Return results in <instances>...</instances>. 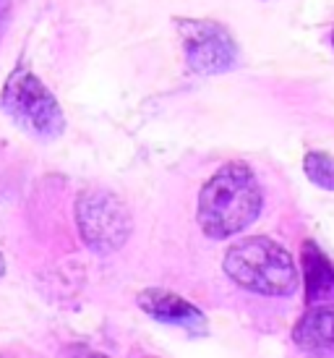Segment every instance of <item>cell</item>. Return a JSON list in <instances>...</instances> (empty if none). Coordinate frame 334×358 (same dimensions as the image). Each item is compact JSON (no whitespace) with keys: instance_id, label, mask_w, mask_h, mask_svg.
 Segmentation results:
<instances>
[{"instance_id":"cell-1","label":"cell","mask_w":334,"mask_h":358,"mask_svg":"<svg viewBox=\"0 0 334 358\" xmlns=\"http://www.w3.org/2000/svg\"><path fill=\"white\" fill-rule=\"evenodd\" d=\"M264 207V189L246 162H225L198 194V228L212 241H225L251 228Z\"/></svg>"},{"instance_id":"cell-2","label":"cell","mask_w":334,"mask_h":358,"mask_svg":"<svg viewBox=\"0 0 334 358\" xmlns=\"http://www.w3.org/2000/svg\"><path fill=\"white\" fill-rule=\"evenodd\" d=\"M225 275L243 290L256 296L287 299L298 290L300 272L295 267L293 254L266 236H254L230 246L225 254Z\"/></svg>"},{"instance_id":"cell-3","label":"cell","mask_w":334,"mask_h":358,"mask_svg":"<svg viewBox=\"0 0 334 358\" xmlns=\"http://www.w3.org/2000/svg\"><path fill=\"white\" fill-rule=\"evenodd\" d=\"M3 110L42 139H55L66 129V115L55 94L31 71L16 69L0 94Z\"/></svg>"},{"instance_id":"cell-4","label":"cell","mask_w":334,"mask_h":358,"mask_svg":"<svg viewBox=\"0 0 334 358\" xmlns=\"http://www.w3.org/2000/svg\"><path fill=\"white\" fill-rule=\"evenodd\" d=\"M76 222L84 243L97 254L118 251L131 236L126 204L105 189H89L81 194L76 201Z\"/></svg>"},{"instance_id":"cell-5","label":"cell","mask_w":334,"mask_h":358,"mask_svg":"<svg viewBox=\"0 0 334 358\" xmlns=\"http://www.w3.org/2000/svg\"><path fill=\"white\" fill-rule=\"evenodd\" d=\"M183 40L188 69L194 73H225L238 66V45L233 34L209 19H175Z\"/></svg>"},{"instance_id":"cell-6","label":"cell","mask_w":334,"mask_h":358,"mask_svg":"<svg viewBox=\"0 0 334 358\" xmlns=\"http://www.w3.org/2000/svg\"><path fill=\"white\" fill-rule=\"evenodd\" d=\"M136 303L141 306L144 314L152 319H157L162 324H173V327H183L191 335H204L209 327L204 311L194 303H188L186 299H180L173 290L162 288H149L138 293Z\"/></svg>"},{"instance_id":"cell-7","label":"cell","mask_w":334,"mask_h":358,"mask_svg":"<svg viewBox=\"0 0 334 358\" xmlns=\"http://www.w3.org/2000/svg\"><path fill=\"white\" fill-rule=\"evenodd\" d=\"M293 343L308 356H334V301L308 308L298 319L293 327Z\"/></svg>"},{"instance_id":"cell-8","label":"cell","mask_w":334,"mask_h":358,"mask_svg":"<svg viewBox=\"0 0 334 358\" xmlns=\"http://www.w3.org/2000/svg\"><path fill=\"white\" fill-rule=\"evenodd\" d=\"M300 272L305 280V301L311 303H332L334 301V264L314 241H305L300 249Z\"/></svg>"},{"instance_id":"cell-9","label":"cell","mask_w":334,"mask_h":358,"mask_svg":"<svg viewBox=\"0 0 334 358\" xmlns=\"http://www.w3.org/2000/svg\"><path fill=\"white\" fill-rule=\"evenodd\" d=\"M305 178L324 191H334V157L326 152H308L303 159Z\"/></svg>"},{"instance_id":"cell-10","label":"cell","mask_w":334,"mask_h":358,"mask_svg":"<svg viewBox=\"0 0 334 358\" xmlns=\"http://www.w3.org/2000/svg\"><path fill=\"white\" fill-rule=\"evenodd\" d=\"M10 13V0H0V29H3V24L8 19Z\"/></svg>"},{"instance_id":"cell-11","label":"cell","mask_w":334,"mask_h":358,"mask_svg":"<svg viewBox=\"0 0 334 358\" xmlns=\"http://www.w3.org/2000/svg\"><path fill=\"white\" fill-rule=\"evenodd\" d=\"M6 275V259H3V254H0V278Z\"/></svg>"},{"instance_id":"cell-12","label":"cell","mask_w":334,"mask_h":358,"mask_svg":"<svg viewBox=\"0 0 334 358\" xmlns=\"http://www.w3.org/2000/svg\"><path fill=\"white\" fill-rule=\"evenodd\" d=\"M332 48H334V29H332Z\"/></svg>"}]
</instances>
